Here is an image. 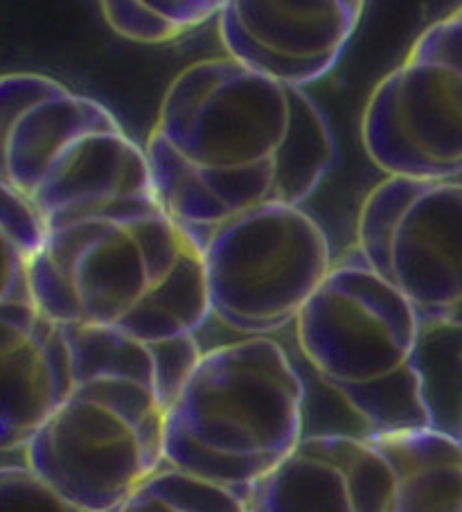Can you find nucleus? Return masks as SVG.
<instances>
[{"label": "nucleus", "mask_w": 462, "mask_h": 512, "mask_svg": "<svg viewBox=\"0 0 462 512\" xmlns=\"http://www.w3.org/2000/svg\"><path fill=\"white\" fill-rule=\"evenodd\" d=\"M73 343L43 314L16 346L0 350V449H25L73 386Z\"/></svg>", "instance_id": "12"}, {"label": "nucleus", "mask_w": 462, "mask_h": 512, "mask_svg": "<svg viewBox=\"0 0 462 512\" xmlns=\"http://www.w3.org/2000/svg\"><path fill=\"white\" fill-rule=\"evenodd\" d=\"M102 16L118 37L161 46L217 19L228 0H97Z\"/></svg>", "instance_id": "13"}, {"label": "nucleus", "mask_w": 462, "mask_h": 512, "mask_svg": "<svg viewBox=\"0 0 462 512\" xmlns=\"http://www.w3.org/2000/svg\"><path fill=\"white\" fill-rule=\"evenodd\" d=\"M462 512V440L433 427L305 436L251 512Z\"/></svg>", "instance_id": "7"}, {"label": "nucleus", "mask_w": 462, "mask_h": 512, "mask_svg": "<svg viewBox=\"0 0 462 512\" xmlns=\"http://www.w3.org/2000/svg\"><path fill=\"white\" fill-rule=\"evenodd\" d=\"M293 330L321 384L370 429L435 425L417 361L424 323L357 244L334 258Z\"/></svg>", "instance_id": "5"}, {"label": "nucleus", "mask_w": 462, "mask_h": 512, "mask_svg": "<svg viewBox=\"0 0 462 512\" xmlns=\"http://www.w3.org/2000/svg\"><path fill=\"white\" fill-rule=\"evenodd\" d=\"M0 233L28 260L43 249L48 237L46 217L37 203L5 179H0Z\"/></svg>", "instance_id": "15"}, {"label": "nucleus", "mask_w": 462, "mask_h": 512, "mask_svg": "<svg viewBox=\"0 0 462 512\" xmlns=\"http://www.w3.org/2000/svg\"><path fill=\"white\" fill-rule=\"evenodd\" d=\"M458 436H460V440H462V416H460V427H458Z\"/></svg>", "instance_id": "18"}, {"label": "nucleus", "mask_w": 462, "mask_h": 512, "mask_svg": "<svg viewBox=\"0 0 462 512\" xmlns=\"http://www.w3.org/2000/svg\"><path fill=\"white\" fill-rule=\"evenodd\" d=\"M32 300L52 321L115 330L149 346L210 321L203 246L156 190L102 199L48 222L28 260Z\"/></svg>", "instance_id": "2"}, {"label": "nucleus", "mask_w": 462, "mask_h": 512, "mask_svg": "<svg viewBox=\"0 0 462 512\" xmlns=\"http://www.w3.org/2000/svg\"><path fill=\"white\" fill-rule=\"evenodd\" d=\"M0 510L73 512L28 463L0 467Z\"/></svg>", "instance_id": "16"}, {"label": "nucleus", "mask_w": 462, "mask_h": 512, "mask_svg": "<svg viewBox=\"0 0 462 512\" xmlns=\"http://www.w3.org/2000/svg\"><path fill=\"white\" fill-rule=\"evenodd\" d=\"M361 143L386 176L462 174V5L429 25L372 88Z\"/></svg>", "instance_id": "9"}, {"label": "nucleus", "mask_w": 462, "mask_h": 512, "mask_svg": "<svg viewBox=\"0 0 462 512\" xmlns=\"http://www.w3.org/2000/svg\"><path fill=\"white\" fill-rule=\"evenodd\" d=\"M163 206L199 237L248 210L305 206L339 147L305 91L226 57L183 68L145 140Z\"/></svg>", "instance_id": "1"}, {"label": "nucleus", "mask_w": 462, "mask_h": 512, "mask_svg": "<svg viewBox=\"0 0 462 512\" xmlns=\"http://www.w3.org/2000/svg\"><path fill=\"white\" fill-rule=\"evenodd\" d=\"M32 296L28 285V258L0 233V300Z\"/></svg>", "instance_id": "17"}, {"label": "nucleus", "mask_w": 462, "mask_h": 512, "mask_svg": "<svg viewBox=\"0 0 462 512\" xmlns=\"http://www.w3.org/2000/svg\"><path fill=\"white\" fill-rule=\"evenodd\" d=\"M120 512H248V499L230 485L163 461L131 492Z\"/></svg>", "instance_id": "14"}, {"label": "nucleus", "mask_w": 462, "mask_h": 512, "mask_svg": "<svg viewBox=\"0 0 462 512\" xmlns=\"http://www.w3.org/2000/svg\"><path fill=\"white\" fill-rule=\"evenodd\" d=\"M210 321L239 337L296 323L334 264L330 237L302 206L271 203L201 237Z\"/></svg>", "instance_id": "8"}, {"label": "nucleus", "mask_w": 462, "mask_h": 512, "mask_svg": "<svg viewBox=\"0 0 462 512\" xmlns=\"http://www.w3.org/2000/svg\"><path fill=\"white\" fill-rule=\"evenodd\" d=\"M307 388L273 337L203 350L167 406L165 461L246 494L305 438Z\"/></svg>", "instance_id": "4"}, {"label": "nucleus", "mask_w": 462, "mask_h": 512, "mask_svg": "<svg viewBox=\"0 0 462 512\" xmlns=\"http://www.w3.org/2000/svg\"><path fill=\"white\" fill-rule=\"evenodd\" d=\"M66 328L73 386L25 445V463L73 512H120L163 465L167 406L203 350L197 337L149 346L93 325Z\"/></svg>", "instance_id": "3"}, {"label": "nucleus", "mask_w": 462, "mask_h": 512, "mask_svg": "<svg viewBox=\"0 0 462 512\" xmlns=\"http://www.w3.org/2000/svg\"><path fill=\"white\" fill-rule=\"evenodd\" d=\"M357 246L424 330H462V183L386 176L357 217Z\"/></svg>", "instance_id": "10"}, {"label": "nucleus", "mask_w": 462, "mask_h": 512, "mask_svg": "<svg viewBox=\"0 0 462 512\" xmlns=\"http://www.w3.org/2000/svg\"><path fill=\"white\" fill-rule=\"evenodd\" d=\"M0 179L50 219L120 194L151 192L145 145L106 104L41 73L0 75Z\"/></svg>", "instance_id": "6"}, {"label": "nucleus", "mask_w": 462, "mask_h": 512, "mask_svg": "<svg viewBox=\"0 0 462 512\" xmlns=\"http://www.w3.org/2000/svg\"><path fill=\"white\" fill-rule=\"evenodd\" d=\"M368 0H228L217 16L221 46L242 64L309 86L339 64Z\"/></svg>", "instance_id": "11"}]
</instances>
